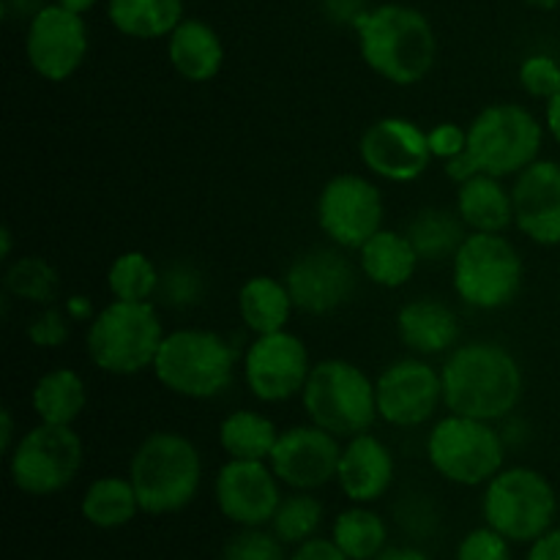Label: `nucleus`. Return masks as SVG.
Masks as SVG:
<instances>
[{"mask_svg":"<svg viewBox=\"0 0 560 560\" xmlns=\"http://www.w3.org/2000/svg\"><path fill=\"white\" fill-rule=\"evenodd\" d=\"M107 16L118 33L140 42L167 38L184 16V0H109Z\"/></svg>","mask_w":560,"mask_h":560,"instance_id":"29","label":"nucleus"},{"mask_svg":"<svg viewBox=\"0 0 560 560\" xmlns=\"http://www.w3.org/2000/svg\"><path fill=\"white\" fill-rule=\"evenodd\" d=\"M375 560H432L427 552L416 550V547H386Z\"/></svg>","mask_w":560,"mask_h":560,"instance_id":"48","label":"nucleus"},{"mask_svg":"<svg viewBox=\"0 0 560 560\" xmlns=\"http://www.w3.org/2000/svg\"><path fill=\"white\" fill-rule=\"evenodd\" d=\"M284 541L273 530L241 528L228 539L222 560H290L284 556Z\"/></svg>","mask_w":560,"mask_h":560,"instance_id":"37","label":"nucleus"},{"mask_svg":"<svg viewBox=\"0 0 560 560\" xmlns=\"http://www.w3.org/2000/svg\"><path fill=\"white\" fill-rule=\"evenodd\" d=\"M16 446L14 441V416H11L9 408L0 410V448H3V454L9 457L11 448Z\"/></svg>","mask_w":560,"mask_h":560,"instance_id":"46","label":"nucleus"},{"mask_svg":"<svg viewBox=\"0 0 560 560\" xmlns=\"http://www.w3.org/2000/svg\"><path fill=\"white\" fill-rule=\"evenodd\" d=\"M11 246H14V235L9 228L0 230V260H11Z\"/></svg>","mask_w":560,"mask_h":560,"instance_id":"50","label":"nucleus"},{"mask_svg":"<svg viewBox=\"0 0 560 560\" xmlns=\"http://www.w3.org/2000/svg\"><path fill=\"white\" fill-rule=\"evenodd\" d=\"M558 268H560V260H558Z\"/></svg>","mask_w":560,"mask_h":560,"instance_id":"52","label":"nucleus"},{"mask_svg":"<svg viewBox=\"0 0 560 560\" xmlns=\"http://www.w3.org/2000/svg\"><path fill=\"white\" fill-rule=\"evenodd\" d=\"M202 293H206V279L189 262H173L162 271L156 295L170 310H191L200 304Z\"/></svg>","mask_w":560,"mask_h":560,"instance_id":"36","label":"nucleus"},{"mask_svg":"<svg viewBox=\"0 0 560 560\" xmlns=\"http://www.w3.org/2000/svg\"><path fill=\"white\" fill-rule=\"evenodd\" d=\"M82 459H85V446H82V438L77 435L74 427L38 421L11 448V485L33 498L58 495L77 479Z\"/></svg>","mask_w":560,"mask_h":560,"instance_id":"11","label":"nucleus"},{"mask_svg":"<svg viewBox=\"0 0 560 560\" xmlns=\"http://www.w3.org/2000/svg\"><path fill=\"white\" fill-rule=\"evenodd\" d=\"M279 435L282 432L277 430V424L257 410H233L219 424V446L228 454V459L268 463Z\"/></svg>","mask_w":560,"mask_h":560,"instance_id":"30","label":"nucleus"},{"mask_svg":"<svg viewBox=\"0 0 560 560\" xmlns=\"http://www.w3.org/2000/svg\"><path fill=\"white\" fill-rule=\"evenodd\" d=\"M233 345L208 328H178L164 334L153 361V375L170 394L184 399H213L230 388L235 377Z\"/></svg>","mask_w":560,"mask_h":560,"instance_id":"5","label":"nucleus"},{"mask_svg":"<svg viewBox=\"0 0 560 560\" xmlns=\"http://www.w3.org/2000/svg\"><path fill=\"white\" fill-rule=\"evenodd\" d=\"M3 290L20 301L52 306V301L60 293V277L49 260L38 255H25L9 262L3 273Z\"/></svg>","mask_w":560,"mask_h":560,"instance_id":"33","label":"nucleus"},{"mask_svg":"<svg viewBox=\"0 0 560 560\" xmlns=\"http://www.w3.org/2000/svg\"><path fill=\"white\" fill-rule=\"evenodd\" d=\"M443 405L448 413L503 421L525 394L523 366L498 342L457 345L441 366Z\"/></svg>","mask_w":560,"mask_h":560,"instance_id":"1","label":"nucleus"},{"mask_svg":"<svg viewBox=\"0 0 560 560\" xmlns=\"http://www.w3.org/2000/svg\"><path fill=\"white\" fill-rule=\"evenodd\" d=\"M361 60L392 85H419L438 60V36L419 9L383 3L366 9L353 25Z\"/></svg>","mask_w":560,"mask_h":560,"instance_id":"2","label":"nucleus"},{"mask_svg":"<svg viewBox=\"0 0 560 560\" xmlns=\"http://www.w3.org/2000/svg\"><path fill=\"white\" fill-rule=\"evenodd\" d=\"M394 476H397V463L392 448L381 438L372 432L348 438L339 457L337 485L350 503L372 506L392 490Z\"/></svg>","mask_w":560,"mask_h":560,"instance_id":"21","label":"nucleus"},{"mask_svg":"<svg viewBox=\"0 0 560 560\" xmlns=\"http://www.w3.org/2000/svg\"><path fill=\"white\" fill-rule=\"evenodd\" d=\"M66 315H69L71 320H77V323H80V320L91 323L96 312H93V304H91V299H88V295H69V299H66Z\"/></svg>","mask_w":560,"mask_h":560,"instance_id":"45","label":"nucleus"},{"mask_svg":"<svg viewBox=\"0 0 560 560\" xmlns=\"http://www.w3.org/2000/svg\"><path fill=\"white\" fill-rule=\"evenodd\" d=\"M331 539L350 560H375L388 547V525L364 503H353L337 514Z\"/></svg>","mask_w":560,"mask_h":560,"instance_id":"32","label":"nucleus"},{"mask_svg":"<svg viewBox=\"0 0 560 560\" xmlns=\"http://www.w3.org/2000/svg\"><path fill=\"white\" fill-rule=\"evenodd\" d=\"M481 514L485 525L506 536L512 545H534L556 525V487L536 468H503L485 485Z\"/></svg>","mask_w":560,"mask_h":560,"instance_id":"8","label":"nucleus"},{"mask_svg":"<svg viewBox=\"0 0 560 560\" xmlns=\"http://www.w3.org/2000/svg\"><path fill=\"white\" fill-rule=\"evenodd\" d=\"M545 126L523 104L503 102L481 109L468 126V151L481 173L517 178L539 159Z\"/></svg>","mask_w":560,"mask_h":560,"instance_id":"10","label":"nucleus"},{"mask_svg":"<svg viewBox=\"0 0 560 560\" xmlns=\"http://www.w3.org/2000/svg\"><path fill=\"white\" fill-rule=\"evenodd\" d=\"M528 560H560V528L552 525L545 536L530 545Z\"/></svg>","mask_w":560,"mask_h":560,"instance_id":"44","label":"nucleus"},{"mask_svg":"<svg viewBox=\"0 0 560 560\" xmlns=\"http://www.w3.org/2000/svg\"><path fill=\"white\" fill-rule=\"evenodd\" d=\"M312 366L304 339L284 328L252 339L244 353V381L260 402H288L304 392Z\"/></svg>","mask_w":560,"mask_h":560,"instance_id":"13","label":"nucleus"},{"mask_svg":"<svg viewBox=\"0 0 560 560\" xmlns=\"http://www.w3.org/2000/svg\"><path fill=\"white\" fill-rule=\"evenodd\" d=\"M525 282V262L503 233H468L452 257V284L465 306L495 312L514 304Z\"/></svg>","mask_w":560,"mask_h":560,"instance_id":"7","label":"nucleus"},{"mask_svg":"<svg viewBox=\"0 0 560 560\" xmlns=\"http://www.w3.org/2000/svg\"><path fill=\"white\" fill-rule=\"evenodd\" d=\"M454 560H512V541L495 528H474L457 545Z\"/></svg>","mask_w":560,"mask_h":560,"instance_id":"39","label":"nucleus"},{"mask_svg":"<svg viewBox=\"0 0 560 560\" xmlns=\"http://www.w3.org/2000/svg\"><path fill=\"white\" fill-rule=\"evenodd\" d=\"M520 85H523V91L528 93V96L550 102L560 88L558 60L545 52L528 55V58L520 63Z\"/></svg>","mask_w":560,"mask_h":560,"instance_id":"38","label":"nucleus"},{"mask_svg":"<svg viewBox=\"0 0 560 560\" xmlns=\"http://www.w3.org/2000/svg\"><path fill=\"white\" fill-rule=\"evenodd\" d=\"M427 459L452 485L485 487L503 470L506 441L492 421L448 413L427 435Z\"/></svg>","mask_w":560,"mask_h":560,"instance_id":"9","label":"nucleus"},{"mask_svg":"<svg viewBox=\"0 0 560 560\" xmlns=\"http://www.w3.org/2000/svg\"><path fill=\"white\" fill-rule=\"evenodd\" d=\"M530 5H536V9H556L560 0H528Z\"/></svg>","mask_w":560,"mask_h":560,"instance_id":"51","label":"nucleus"},{"mask_svg":"<svg viewBox=\"0 0 560 560\" xmlns=\"http://www.w3.org/2000/svg\"><path fill=\"white\" fill-rule=\"evenodd\" d=\"M159 282H162V271L153 266L151 257L145 252H124L113 260L107 271V288L115 301H135V304H145L159 293Z\"/></svg>","mask_w":560,"mask_h":560,"instance_id":"34","label":"nucleus"},{"mask_svg":"<svg viewBox=\"0 0 560 560\" xmlns=\"http://www.w3.org/2000/svg\"><path fill=\"white\" fill-rule=\"evenodd\" d=\"M323 503L312 492L293 490L282 498L277 514L271 520V530L288 547H299L315 539L323 525Z\"/></svg>","mask_w":560,"mask_h":560,"instance_id":"35","label":"nucleus"},{"mask_svg":"<svg viewBox=\"0 0 560 560\" xmlns=\"http://www.w3.org/2000/svg\"><path fill=\"white\" fill-rule=\"evenodd\" d=\"M479 173H481V167H479V164H476V159L470 156V151L459 153V156L448 159V162H446V175L457 186L468 184V180L476 178V175H479Z\"/></svg>","mask_w":560,"mask_h":560,"instance_id":"43","label":"nucleus"},{"mask_svg":"<svg viewBox=\"0 0 560 560\" xmlns=\"http://www.w3.org/2000/svg\"><path fill=\"white\" fill-rule=\"evenodd\" d=\"M361 164L392 184H410L430 167L432 151L427 131L416 120L388 115L366 126L359 142Z\"/></svg>","mask_w":560,"mask_h":560,"instance_id":"17","label":"nucleus"},{"mask_svg":"<svg viewBox=\"0 0 560 560\" xmlns=\"http://www.w3.org/2000/svg\"><path fill=\"white\" fill-rule=\"evenodd\" d=\"M339 457H342L339 438L310 421V424L290 427L279 435L268 465L290 490L315 492L337 481Z\"/></svg>","mask_w":560,"mask_h":560,"instance_id":"19","label":"nucleus"},{"mask_svg":"<svg viewBox=\"0 0 560 560\" xmlns=\"http://www.w3.org/2000/svg\"><path fill=\"white\" fill-rule=\"evenodd\" d=\"M282 481L268 463L228 459L213 481V498L224 520L238 528H266L282 503Z\"/></svg>","mask_w":560,"mask_h":560,"instance_id":"18","label":"nucleus"},{"mask_svg":"<svg viewBox=\"0 0 560 560\" xmlns=\"http://www.w3.org/2000/svg\"><path fill=\"white\" fill-rule=\"evenodd\" d=\"M454 211L470 233H506L514 224L512 189L503 186V178L479 173L459 186Z\"/></svg>","mask_w":560,"mask_h":560,"instance_id":"24","label":"nucleus"},{"mask_svg":"<svg viewBox=\"0 0 560 560\" xmlns=\"http://www.w3.org/2000/svg\"><path fill=\"white\" fill-rule=\"evenodd\" d=\"M421 257L408 233L377 230L359 249V268L372 284L386 290L405 288L416 277Z\"/></svg>","mask_w":560,"mask_h":560,"instance_id":"25","label":"nucleus"},{"mask_svg":"<svg viewBox=\"0 0 560 560\" xmlns=\"http://www.w3.org/2000/svg\"><path fill=\"white\" fill-rule=\"evenodd\" d=\"M514 224L539 246H560V164L536 159L514 178Z\"/></svg>","mask_w":560,"mask_h":560,"instance_id":"20","label":"nucleus"},{"mask_svg":"<svg viewBox=\"0 0 560 560\" xmlns=\"http://www.w3.org/2000/svg\"><path fill=\"white\" fill-rule=\"evenodd\" d=\"M427 140H430L432 159H443V162L468 151V129L452 124V120H443V124L432 126L427 131Z\"/></svg>","mask_w":560,"mask_h":560,"instance_id":"41","label":"nucleus"},{"mask_svg":"<svg viewBox=\"0 0 560 560\" xmlns=\"http://www.w3.org/2000/svg\"><path fill=\"white\" fill-rule=\"evenodd\" d=\"M88 25L85 16L63 9L58 3H47L27 20L25 55L31 69L47 82H66L85 63Z\"/></svg>","mask_w":560,"mask_h":560,"instance_id":"14","label":"nucleus"},{"mask_svg":"<svg viewBox=\"0 0 560 560\" xmlns=\"http://www.w3.org/2000/svg\"><path fill=\"white\" fill-rule=\"evenodd\" d=\"M164 328L151 301H109L93 315L85 331V353L107 375L129 377L153 370Z\"/></svg>","mask_w":560,"mask_h":560,"instance_id":"4","label":"nucleus"},{"mask_svg":"<svg viewBox=\"0 0 560 560\" xmlns=\"http://www.w3.org/2000/svg\"><path fill=\"white\" fill-rule=\"evenodd\" d=\"M290 560H350L334 545V539H323V536H315V539L304 541V545L295 547L290 552Z\"/></svg>","mask_w":560,"mask_h":560,"instance_id":"42","label":"nucleus"},{"mask_svg":"<svg viewBox=\"0 0 560 560\" xmlns=\"http://www.w3.org/2000/svg\"><path fill=\"white\" fill-rule=\"evenodd\" d=\"M293 295H290L284 279L260 273V277H252L241 284L238 315L241 323H244L255 337L284 331L290 317H293Z\"/></svg>","mask_w":560,"mask_h":560,"instance_id":"26","label":"nucleus"},{"mask_svg":"<svg viewBox=\"0 0 560 560\" xmlns=\"http://www.w3.org/2000/svg\"><path fill=\"white\" fill-rule=\"evenodd\" d=\"M31 405L33 413L44 424L74 427L82 410L88 408V386L80 372L58 366V370H49L38 377L31 394Z\"/></svg>","mask_w":560,"mask_h":560,"instance_id":"27","label":"nucleus"},{"mask_svg":"<svg viewBox=\"0 0 560 560\" xmlns=\"http://www.w3.org/2000/svg\"><path fill=\"white\" fill-rule=\"evenodd\" d=\"M52 3L63 5V9H69V11H74V14H82V16H85L88 11H91L93 5L98 3V0H52Z\"/></svg>","mask_w":560,"mask_h":560,"instance_id":"49","label":"nucleus"},{"mask_svg":"<svg viewBox=\"0 0 560 560\" xmlns=\"http://www.w3.org/2000/svg\"><path fill=\"white\" fill-rule=\"evenodd\" d=\"M377 416L399 430H413L435 419L443 405L441 370L430 361L410 355L388 364L375 381Z\"/></svg>","mask_w":560,"mask_h":560,"instance_id":"15","label":"nucleus"},{"mask_svg":"<svg viewBox=\"0 0 560 560\" xmlns=\"http://www.w3.org/2000/svg\"><path fill=\"white\" fill-rule=\"evenodd\" d=\"M397 334L416 355L452 353L459 342L457 312L438 299H413L399 310Z\"/></svg>","mask_w":560,"mask_h":560,"instance_id":"22","label":"nucleus"},{"mask_svg":"<svg viewBox=\"0 0 560 560\" xmlns=\"http://www.w3.org/2000/svg\"><path fill=\"white\" fill-rule=\"evenodd\" d=\"M383 195L370 178L339 173L317 197V224L339 249L359 252L377 230H383Z\"/></svg>","mask_w":560,"mask_h":560,"instance_id":"12","label":"nucleus"},{"mask_svg":"<svg viewBox=\"0 0 560 560\" xmlns=\"http://www.w3.org/2000/svg\"><path fill=\"white\" fill-rule=\"evenodd\" d=\"M71 317L66 315V310H55V306H44L31 323H27V339H31L36 348H60L69 339Z\"/></svg>","mask_w":560,"mask_h":560,"instance_id":"40","label":"nucleus"},{"mask_svg":"<svg viewBox=\"0 0 560 560\" xmlns=\"http://www.w3.org/2000/svg\"><path fill=\"white\" fill-rule=\"evenodd\" d=\"M80 514L98 530H118L142 514L140 498L129 476H102L91 481L80 501Z\"/></svg>","mask_w":560,"mask_h":560,"instance_id":"28","label":"nucleus"},{"mask_svg":"<svg viewBox=\"0 0 560 560\" xmlns=\"http://www.w3.org/2000/svg\"><path fill=\"white\" fill-rule=\"evenodd\" d=\"M312 424L337 438L370 432L377 416L375 381L348 359H323L312 366L310 381L301 392Z\"/></svg>","mask_w":560,"mask_h":560,"instance_id":"6","label":"nucleus"},{"mask_svg":"<svg viewBox=\"0 0 560 560\" xmlns=\"http://www.w3.org/2000/svg\"><path fill=\"white\" fill-rule=\"evenodd\" d=\"M339 246L310 249L290 262L284 273L295 310L304 315H331L348 304L359 284V271Z\"/></svg>","mask_w":560,"mask_h":560,"instance_id":"16","label":"nucleus"},{"mask_svg":"<svg viewBox=\"0 0 560 560\" xmlns=\"http://www.w3.org/2000/svg\"><path fill=\"white\" fill-rule=\"evenodd\" d=\"M545 124H547V131H550V135H552V140L560 142V88H558L556 96H552L550 102H547Z\"/></svg>","mask_w":560,"mask_h":560,"instance_id":"47","label":"nucleus"},{"mask_svg":"<svg viewBox=\"0 0 560 560\" xmlns=\"http://www.w3.org/2000/svg\"><path fill=\"white\" fill-rule=\"evenodd\" d=\"M129 479L142 514H178L197 498L202 485L200 448L173 430L151 432L129 459Z\"/></svg>","mask_w":560,"mask_h":560,"instance_id":"3","label":"nucleus"},{"mask_svg":"<svg viewBox=\"0 0 560 560\" xmlns=\"http://www.w3.org/2000/svg\"><path fill=\"white\" fill-rule=\"evenodd\" d=\"M408 238L416 246L421 260H452L463 241L468 238L470 230L459 219L457 211H446V208H424L416 213L408 224Z\"/></svg>","mask_w":560,"mask_h":560,"instance_id":"31","label":"nucleus"},{"mask_svg":"<svg viewBox=\"0 0 560 560\" xmlns=\"http://www.w3.org/2000/svg\"><path fill=\"white\" fill-rule=\"evenodd\" d=\"M167 58L186 82H211L224 66V44L202 20H184L167 36Z\"/></svg>","mask_w":560,"mask_h":560,"instance_id":"23","label":"nucleus"}]
</instances>
